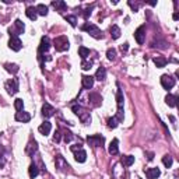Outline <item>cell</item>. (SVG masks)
I'll return each mask as SVG.
<instances>
[{"label": "cell", "instance_id": "obj_22", "mask_svg": "<svg viewBox=\"0 0 179 179\" xmlns=\"http://www.w3.org/2000/svg\"><path fill=\"white\" fill-rule=\"evenodd\" d=\"M111 37H112L113 39H118V38L121 37V28H119L118 25L111 27Z\"/></svg>", "mask_w": 179, "mask_h": 179}, {"label": "cell", "instance_id": "obj_35", "mask_svg": "<svg viewBox=\"0 0 179 179\" xmlns=\"http://www.w3.org/2000/svg\"><path fill=\"white\" fill-rule=\"evenodd\" d=\"M81 67H83L84 70H90L92 67V63L91 62H85V60H84V62L81 63Z\"/></svg>", "mask_w": 179, "mask_h": 179}, {"label": "cell", "instance_id": "obj_25", "mask_svg": "<svg viewBox=\"0 0 179 179\" xmlns=\"http://www.w3.org/2000/svg\"><path fill=\"white\" fill-rule=\"evenodd\" d=\"M133 162H134V157H133V155H124V157L122 158V164H123L124 167H130Z\"/></svg>", "mask_w": 179, "mask_h": 179}, {"label": "cell", "instance_id": "obj_39", "mask_svg": "<svg viewBox=\"0 0 179 179\" xmlns=\"http://www.w3.org/2000/svg\"><path fill=\"white\" fill-rule=\"evenodd\" d=\"M4 162H6V161H4L3 154H0V167H3V165H4Z\"/></svg>", "mask_w": 179, "mask_h": 179}, {"label": "cell", "instance_id": "obj_1", "mask_svg": "<svg viewBox=\"0 0 179 179\" xmlns=\"http://www.w3.org/2000/svg\"><path fill=\"white\" fill-rule=\"evenodd\" d=\"M53 44H55V48L58 52H65L69 49V39H67V37H65V35H62V37H58L55 41H53Z\"/></svg>", "mask_w": 179, "mask_h": 179}, {"label": "cell", "instance_id": "obj_12", "mask_svg": "<svg viewBox=\"0 0 179 179\" xmlns=\"http://www.w3.org/2000/svg\"><path fill=\"white\" fill-rule=\"evenodd\" d=\"M51 129H52L51 122H44V123H42V124L39 126V128H38V130H39V133H41V134L48 136L49 133H51Z\"/></svg>", "mask_w": 179, "mask_h": 179}, {"label": "cell", "instance_id": "obj_30", "mask_svg": "<svg viewBox=\"0 0 179 179\" xmlns=\"http://www.w3.org/2000/svg\"><path fill=\"white\" fill-rule=\"evenodd\" d=\"M14 108L17 109V112H21L22 108H24V101H22V99H20V98H17L14 101Z\"/></svg>", "mask_w": 179, "mask_h": 179}, {"label": "cell", "instance_id": "obj_24", "mask_svg": "<svg viewBox=\"0 0 179 179\" xmlns=\"http://www.w3.org/2000/svg\"><path fill=\"white\" fill-rule=\"evenodd\" d=\"M78 116H80L81 122H83L84 124H88L90 122H91V116H90V113L85 112V111H83V112H81L80 115H78Z\"/></svg>", "mask_w": 179, "mask_h": 179}, {"label": "cell", "instance_id": "obj_9", "mask_svg": "<svg viewBox=\"0 0 179 179\" xmlns=\"http://www.w3.org/2000/svg\"><path fill=\"white\" fill-rule=\"evenodd\" d=\"M29 119H31V115H29L28 112H24V111H21V112L15 113V121H17V122L27 123V122H29Z\"/></svg>", "mask_w": 179, "mask_h": 179}, {"label": "cell", "instance_id": "obj_32", "mask_svg": "<svg viewBox=\"0 0 179 179\" xmlns=\"http://www.w3.org/2000/svg\"><path fill=\"white\" fill-rule=\"evenodd\" d=\"M90 99H92V104H94L95 106L101 104V97H99L98 94H90Z\"/></svg>", "mask_w": 179, "mask_h": 179}, {"label": "cell", "instance_id": "obj_27", "mask_svg": "<svg viewBox=\"0 0 179 179\" xmlns=\"http://www.w3.org/2000/svg\"><path fill=\"white\" fill-rule=\"evenodd\" d=\"M172 162H174V161H172V157H171V155H164V157H162V164H164L167 168H171V167H172Z\"/></svg>", "mask_w": 179, "mask_h": 179}, {"label": "cell", "instance_id": "obj_34", "mask_svg": "<svg viewBox=\"0 0 179 179\" xmlns=\"http://www.w3.org/2000/svg\"><path fill=\"white\" fill-rule=\"evenodd\" d=\"M66 21L70 22V25L71 27H76L77 25V18L74 15H66Z\"/></svg>", "mask_w": 179, "mask_h": 179}, {"label": "cell", "instance_id": "obj_40", "mask_svg": "<svg viewBox=\"0 0 179 179\" xmlns=\"http://www.w3.org/2000/svg\"><path fill=\"white\" fill-rule=\"evenodd\" d=\"M90 14H91V10H85L84 13H83V15H84L85 18H87V17H88V15H90Z\"/></svg>", "mask_w": 179, "mask_h": 179}, {"label": "cell", "instance_id": "obj_10", "mask_svg": "<svg viewBox=\"0 0 179 179\" xmlns=\"http://www.w3.org/2000/svg\"><path fill=\"white\" fill-rule=\"evenodd\" d=\"M144 172H146V176L148 179H157L161 175L158 168H148V169H144Z\"/></svg>", "mask_w": 179, "mask_h": 179}, {"label": "cell", "instance_id": "obj_31", "mask_svg": "<svg viewBox=\"0 0 179 179\" xmlns=\"http://www.w3.org/2000/svg\"><path fill=\"white\" fill-rule=\"evenodd\" d=\"M106 58L109 59V60H115V58H116V51H115L113 48H109V49L106 51Z\"/></svg>", "mask_w": 179, "mask_h": 179}, {"label": "cell", "instance_id": "obj_38", "mask_svg": "<svg viewBox=\"0 0 179 179\" xmlns=\"http://www.w3.org/2000/svg\"><path fill=\"white\" fill-rule=\"evenodd\" d=\"M121 49H122V51H123V52H126V51H128V49H129V44H123V45H122V46H121Z\"/></svg>", "mask_w": 179, "mask_h": 179}, {"label": "cell", "instance_id": "obj_11", "mask_svg": "<svg viewBox=\"0 0 179 179\" xmlns=\"http://www.w3.org/2000/svg\"><path fill=\"white\" fill-rule=\"evenodd\" d=\"M49 46H51L49 38H48V37H44L42 39H41V45H39V49H38L39 55H41V53H44V52H46L48 49H49Z\"/></svg>", "mask_w": 179, "mask_h": 179}, {"label": "cell", "instance_id": "obj_29", "mask_svg": "<svg viewBox=\"0 0 179 179\" xmlns=\"http://www.w3.org/2000/svg\"><path fill=\"white\" fill-rule=\"evenodd\" d=\"M78 55H80L83 59H85L88 55H90V49H87L85 46H80L78 48Z\"/></svg>", "mask_w": 179, "mask_h": 179}, {"label": "cell", "instance_id": "obj_2", "mask_svg": "<svg viewBox=\"0 0 179 179\" xmlns=\"http://www.w3.org/2000/svg\"><path fill=\"white\" fill-rule=\"evenodd\" d=\"M83 29L87 31V32L90 34L92 38H95V39H101V38H102V31L97 25H94V24H85V25H83Z\"/></svg>", "mask_w": 179, "mask_h": 179}, {"label": "cell", "instance_id": "obj_5", "mask_svg": "<svg viewBox=\"0 0 179 179\" xmlns=\"http://www.w3.org/2000/svg\"><path fill=\"white\" fill-rule=\"evenodd\" d=\"M87 141L91 144V146L94 147H102L104 146V141H105V139H104L102 136H88L87 137Z\"/></svg>", "mask_w": 179, "mask_h": 179}, {"label": "cell", "instance_id": "obj_19", "mask_svg": "<svg viewBox=\"0 0 179 179\" xmlns=\"http://www.w3.org/2000/svg\"><path fill=\"white\" fill-rule=\"evenodd\" d=\"M52 6L56 8L58 11H65L66 10V3L65 2H62V0H56V2H52Z\"/></svg>", "mask_w": 179, "mask_h": 179}, {"label": "cell", "instance_id": "obj_18", "mask_svg": "<svg viewBox=\"0 0 179 179\" xmlns=\"http://www.w3.org/2000/svg\"><path fill=\"white\" fill-rule=\"evenodd\" d=\"M176 101H178V98H176L175 95L168 94L167 97H165V102L168 104V106H171V108H175L176 106Z\"/></svg>", "mask_w": 179, "mask_h": 179}, {"label": "cell", "instance_id": "obj_16", "mask_svg": "<svg viewBox=\"0 0 179 179\" xmlns=\"http://www.w3.org/2000/svg\"><path fill=\"white\" fill-rule=\"evenodd\" d=\"M38 174H39V169H38L37 165H35V164H31V165H29V168H28V175H29V178H31V179L37 178Z\"/></svg>", "mask_w": 179, "mask_h": 179}, {"label": "cell", "instance_id": "obj_17", "mask_svg": "<svg viewBox=\"0 0 179 179\" xmlns=\"http://www.w3.org/2000/svg\"><path fill=\"white\" fill-rule=\"evenodd\" d=\"M95 78L99 81H104L106 78V70L105 67H99L98 70H97V73H95Z\"/></svg>", "mask_w": 179, "mask_h": 179}, {"label": "cell", "instance_id": "obj_8", "mask_svg": "<svg viewBox=\"0 0 179 179\" xmlns=\"http://www.w3.org/2000/svg\"><path fill=\"white\" fill-rule=\"evenodd\" d=\"M53 113H55V108H53L51 104L45 102L44 106H42V115H44L45 118H51V116H53Z\"/></svg>", "mask_w": 179, "mask_h": 179}, {"label": "cell", "instance_id": "obj_37", "mask_svg": "<svg viewBox=\"0 0 179 179\" xmlns=\"http://www.w3.org/2000/svg\"><path fill=\"white\" fill-rule=\"evenodd\" d=\"M53 140H55L56 143H58V141H60V132H59V130H56V132H55V136H53Z\"/></svg>", "mask_w": 179, "mask_h": 179}, {"label": "cell", "instance_id": "obj_28", "mask_svg": "<svg viewBox=\"0 0 179 179\" xmlns=\"http://www.w3.org/2000/svg\"><path fill=\"white\" fill-rule=\"evenodd\" d=\"M4 67H6V70H7V71H10V73H17V71H18V66H17V65L6 63V65H4Z\"/></svg>", "mask_w": 179, "mask_h": 179}, {"label": "cell", "instance_id": "obj_36", "mask_svg": "<svg viewBox=\"0 0 179 179\" xmlns=\"http://www.w3.org/2000/svg\"><path fill=\"white\" fill-rule=\"evenodd\" d=\"M71 139H73V134H71V133H70V132L65 133V141L69 143V141H71Z\"/></svg>", "mask_w": 179, "mask_h": 179}, {"label": "cell", "instance_id": "obj_33", "mask_svg": "<svg viewBox=\"0 0 179 179\" xmlns=\"http://www.w3.org/2000/svg\"><path fill=\"white\" fill-rule=\"evenodd\" d=\"M118 118L115 116V118H111V119H108V128H111V129H115L118 126Z\"/></svg>", "mask_w": 179, "mask_h": 179}, {"label": "cell", "instance_id": "obj_41", "mask_svg": "<svg viewBox=\"0 0 179 179\" xmlns=\"http://www.w3.org/2000/svg\"><path fill=\"white\" fill-rule=\"evenodd\" d=\"M147 155H148V157H147V158H148V160H153V158H154L153 153H148V154H147Z\"/></svg>", "mask_w": 179, "mask_h": 179}, {"label": "cell", "instance_id": "obj_13", "mask_svg": "<svg viewBox=\"0 0 179 179\" xmlns=\"http://www.w3.org/2000/svg\"><path fill=\"white\" fill-rule=\"evenodd\" d=\"M81 83H83V87L87 88V90H90V88H92V85H94V77H91V76H83V78H81Z\"/></svg>", "mask_w": 179, "mask_h": 179}, {"label": "cell", "instance_id": "obj_20", "mask_svg": "<svg viewBox=\"0 0 179 179\" xmlns=\"http://www.w3.org/2000/svg\"><path fill=\"white\" fill-rule=\"evenodd\" d=\"M87 160V153L84 150H78L76 151V161L77 162H84Z\"/></svg>", "mask_w": 179, "mask_h": 179}, {"label": "cell", "instance_id": "obj_14", "mask_svg": "<svg viewBox=\"0 0 179 179\" xmlns=\"http://www.w3.org/2000/svg\"><path fill=\"white\" fill-rule=\"evenodd\" d=\"M118 144H119V141H118V139H113L112 141H111L109 144V154H112V155H116L118 151H119V148H118Z\"/></svg>", "mask_w": 179, "mask_h": 179}, {"label": "cell", "instance_id": "obj_21", "mask_svg": "<svg viewBox=\"0 0 179 179\" xmlns=\"http://www.w3.org/2000/svg\"><path fill=\"white\" fill-rule=\"evenodd\" d=\"M154 63H155V66L157 67H165L167 65V59L162 58V56H157V58H154Z\"/></svg>", "mask_w": 179, "mask_h": 179}, {"label": "cell", "instance_id": "obj_23", "mask_svg": "<svg viewBox=\"0 0 179 179\" xmlns=\"http://www.w3.org/2000/svg\"><path fill=\"white\" fill-rule=\"evenodd\" d=\"M14 27H15V29H17V35H18V34H22L24 29H25V25H24V22H22L21 20H15Z\"/></svg>", "mask_w": 179, "mask_h": 179}, {"label": "cell", "instance_id": "obj_7", "mask_svg": "<svg viewBox=\"0 0 179 179\" xmlns=\"http://www.w3.org/2000/svg\"><path fill=\"white\" fill-rule=\"evenodd\" d=\"M8 48L13 49V51H15V52H18L22 48V42L20 41L18 37H11L10 41H8Z\"/></svg>", "mask_w": 179, "mask_h": 179}, {"label": "cell", "instance_id": "obj_15", "mask_svg": "<svg viewBox=\"0 0 179 179\" xmlns=\"http://www.w3.org/2000/svg\"><path fill=\"white\" fill-rule=\"evenodd\" d=\"M25 14H27V17H28L29 20H32V21H35L38 17V13H37V8L35 7H28L25 11Z\"/></svg>", "mask_w": 179, "mask_h": 179}, {"label": "cell", "instance_id": "obj_3", "mask_svg": "<svg viewBox=\"0 0 179 179\" xmlns=\"http://www.w3.org/2000/svg\"><path fill=\"white\" fill-rule=\"evenodd\" d=\"M161 85L165 88V90H171L174 85H175V78L168 74H164V76H161Z\"/></svg>", "mask_w": 179, "mask_h": 179}, {"label": "cell", "instance_id": "obj_4", "mask_svg": "<svg viewBox=\"0 0 179 179\" xmlns=\"http://www.w3.org/2000/svg\"><path fill=\"white\" fill-rule=\"evenodd\" d=\"M6 90L10 95H14L15 92L18 91V80L17 78H11L6 83Z\"/></svg>", "mask_w": 179, "mask_h": 179}, {"label": "cell", "instance_id": "obj_26", "mask_svg": "<svg viewBox=\"0 0 179 179\" xmlns=\"http://www.w3.org/2000/svg\"><path fill=\"white\" fill-rule=\"evenodd\" d=\"M35 8H37V13L39 15H46L48 14V7L45 6V4H38Z\"/></svg>", "mask_w": 179, "mask_h": 179}, {"label": "cell", "instance_id": "obj_6", "mask_svg": "<svg viewBox=\"0 0 179 179\" xmlns=\"http://www.w3.org/2000/svg\"><path fill=\"white\" fill-rule=\"evenodd\" d=\"M134 38H136V41H137V44H139V45L144 44V39H146V28H144L143 25L136 29Z\"/></svg>", "mask_w": 179, "mask_h": 179}, {"label": "cell", "instance_id": "obj_42", "mask_svg": "<svg viewBox=\"0 0 179 179\" xmlns=\"http://www.w3.org/2000/svg\"><path fill=\"white\" fill-rule=\"evenodd\" d=\"M179 18V14H178V13H175V14H174V20H175V21H176V20H178Z\"/></svg>", "mask_w": 179, "mask_h": 179}]
</instances>
